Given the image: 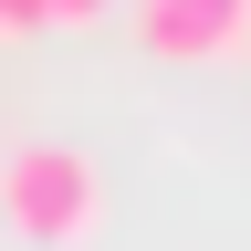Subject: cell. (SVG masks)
Here are the masks:
<instances>
[{"mask_svg":"<svg viewBox=\"0 0 251 251\" xmlns=\"http://www.w3.org/2000/svg\"><path fill=\"white\" fill-rule=\"evenodd\" d=\"M136 42L157 63H230L251 42V0H136Z\"/></svg>","mask_w":251,"mask_h":251,"instance_id":"7a4b0ae2","label":"cell"},{"mask_svg":"<svg viewBox=\"0 0 251 251\" xmlns=\"http://www.w3.org/2000/svg\"><path fill=\"white\" fill-rule=\"evenodd\" d=\"M0 209H11V230H21V241H42V251L94 241V220H105L94 157H74V147H21L11 168H0Z\"/></svg>","mask_w":251,"mask_h":251,"instance_id":"6da1fadb","label":"cell"},{"mask_svg":"<svg viewBox=\"0 0 251 251\" xmlns=\"http://www.w3.org/2000/svg\"><path fill=\"white\" fill-rule=\"evenodd\" d=\"M52 11H63V21H94V11H115V0H52Z\"/></svg>","mask_w":251,"mask_h":251,"instance_id":"277c9868","label":"cell"},{"mask_svg":"<svg viewBox=\"0 0 251 251\" xmlns=\"http://www.w3.org/2000/svg\"><path fill=\"white\" fill-rule=\"evenodd\" d=\"M42 21H63L52 0H0V42H31V31H42Z\"/></svg>","mask_w":251,"mask_h":251,"instance_id":"3957f363","label":"cell"},{"mask_svg":"<svg viewBox=\"0 0 251 251\" xmlns=\"http://www.w3.org/2000/svg\"><path fill=\"white\" fill-rule=\"evenodd\" d=\"M0 168H11V157H0Z\"/></svg>","mask_w":251,"mask_h":251,"instance_id":"5b68a950","label":"cell"}]
</instances>
